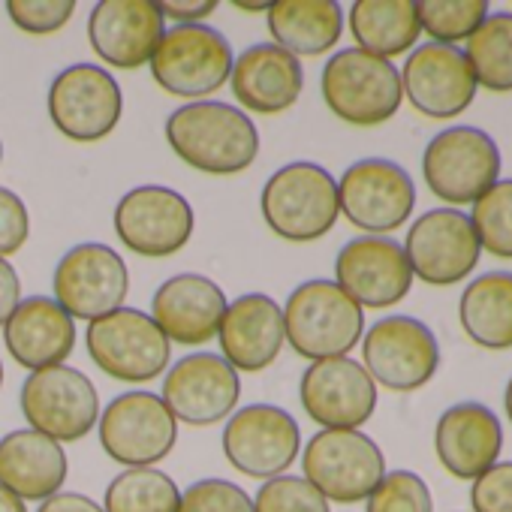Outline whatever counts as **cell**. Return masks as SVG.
I'll return each instance as SVG.
<instances>
[{"instance_id":"1","label":"cell","mask_w":512,"mask_h":512,"mask_svg":"<svg viewBox=\"0 0 512 512\" xmlns=\"http://www.w3.org/2000/svg\"><path fill=\"white\" fill-rule=\"evenodd\" d=\"M166 142L181 163L205 175H238L260 154L247 112L217 100H196L166 118Z\"/></svg>"},{"instance_id":"2","label":"cell","mask_w":512,"mask_h":512,"mask_svg":"<svg viewBox=\"0 0 512 512\" xmlns=\"http://www.w3.org/2000/svg\"><path fill=\"white\" fill-rule=\"evenodd\" d=\"M260 211L278 238L293 244L317 241L332 232L341 217L338 181L311 160H293L266 181Z\"/></svg>"},{"instance_id":"3","label":"cell","mask_w":512,"mask_h":512,"mask_svg":"<svg viewBox=\"0 0 512 512\" xmlns=\"http://www.w3.org/2000/svg\"><path fill=\"white\" fill-rule=\"evenodd\" d=\"M281 311L293 353L311 362L347 356L365 335V311L326 278L299 284Z\"/></svg>"},{"instance_id":"4","label":"cell","mask_w":512,"mask_h":512,"mask_svg":"<svg viewBox=\"0 0 512 512\" xmlns=\"http://www.w3.org/2000/svg\"><path fill=\"white\" fill-rule=\"evenodd\" d=\"M320 91L335 118L350 127H380L401 109V70L362 49L335 52L320 76Z\"/></svg>"},{"instance_id":"5","label":"cell","mask_w":512,"mask_h":512,"mask_svg":"<svg viewBox=\"0 0 512 512\" xmlns=\"http://www.w3.org/2000/svg\"><path fill=\"white\" fill-rule=\"evenodd\" d=\"M500 166L497 142L470 124L440 130L422 154V178L446 205H473L500 181Z\"/></svg>"},{"instance_id":"6","label":"cell","mask_w":512,"mask_h":512,"mask_svg":"<svg viewBox=\"0 0 512 512\" xmlns=\"http://www.w3.org/2000/svg\"><path fill=\"white\" fill-rule=\"evenodd\" d=\"M232 64V46L220 31L208 25H178L163 34L148 67L166 94L196 103L229 82Z\"/></svg>"},{"instance_id":"7","label":"cell","mask_w":512,"mask_h":512,"mask_svg":"<svg viewBox=\"0 0 512 512\" xmlns=\"http://www.w3.org/2000/svg\"><path fill=\"white\" fill-rule=\"evenodd\" d=\"M85 347L91 362L121 383H148L160 377L172 356V344L151 314L127 305L88 323Z\"/></svg>"},{"instance_id":"8","label":"cell","mask_w":512,"mask_h":512,"mask_svg":"<svg viewBox=\"0 0 512 512\" xmlns=\"http://www.w3.org/2000/svg\"><path fill=\"white\" fill-rule=\"evenodd\" d=\"M302 473L329 503H359L386 476V455L365 431H317L302 449Z\"/></svg>"},{"instance_id":"9","label":"cell","mask_w":512,"mask_h":512,"mask_svg":"<svg viewBox=\"0 0 512 512\" xmlns=\"http://www.w3.org/2000/svg\"><path fill=\"white\" fill-rule=\"evenodd\" d=\"M52 293L73 320L94 323L124 308L130 293V269L115 247L103 241H85L70 247L58 260Z\"/></svg>"},{"instance_id":"10","label":"cell","mask_w":512,"mask_h":512,"mask_svg":"<svg viewBox=\"0 0 512 512\" xmlns=\"http://www.w3.org/2000/svg\"><path fill=\"white\" fill-rule=\"evenodd\" d=\"M226 461L250 479L284 476L302 455V431L278 404H244L223 425Z\"/></svg>"},{"instance_id":"11","label":"cell","mask_w":512,"mask_h":512,"mask_svg":"<svg viewBox=\"0 0 512 512\" xmlns=\"http://www.w3.org/2000/svg\"><path fill=\"white\" fill-rule=\"evenodd\" d=\"M100 446L121 467H154L178 443V419L154 392L115 395L100 413Z\"/></svg>"},{"instance_id":"12","label":"cell","mask_w":512,"mask_h":512,"mask_svg":"<svg viewBox=\"0 0 512 512\" xmlns=\"http://www.w3.org/2000/svg\"><path fill=\"white\" fill-rule=\"evenodd\" d=\"M338 205L365 235H386L410 220L416 208V184L401 163L365 157L344 169L338 181Z\"/></svg>"},{"instance_id":"13","label":"cell","mask_w":512,"mask_h":512,"mask_svg":"<svg viewBox=\"0 0 512 512\" xmlns=\"http://www.w3.org/2000/svg\"><path fill=\"white\" fill-rule=\"evenodd\" d=\"M362 368L392 392H416L440 368L437 335L416 317H383L362 335Z\"/></svg>"},{"instance_id":"14","label":"cell","mask_w":512,"mask_h":512,"mask_svg":"<svg viewBox=\"0 0 512 512\" xmlns=\"http://www.w3.org/2000/svg\"><path fill=\"white\" fill-rule=\"evenodd\" d=\"M112 223L130 253L166 260L187 247L196 214L178 190L163 184H139L118 199Z\"/></svg>"},{"instance_id":"15","label":"cell","mask_w":512,"mask_h":512,"mask_svg":"<svg viewBox=\"0 0 512 512\" xmlns=\"http://www.w3.org/2000/svg\"><path fill=\"white\" fill-rule=\"evenodd\" d=\"M49 118L70 142L106 139L124 112V94L115 76L97 64H73L49 85Z\"/></svg>"},{"instance_id":"16","label":"cell","mask_w":512,"mask_h":512,"mask_svg":"<svg viewBox=\"0 0 512 512\" xmlns=\"http://www.w3.org/2000/svg\"><path fill=\"white\" fill-rule=\"evenodd\" d=\"M22 413L28 425L52 440L76 443L100 422V395L94 383L70 365L34 371L22 386Z\"/></svg>"},{"instance_id":"17","label":"cell","mask_w":512,"mask_h":512,"mask_svg":"<svg viewBox=\"0 0 512 512\" xmlns=\"http://www.w3.org/2000/svg\"><path fill=\"white\" fill-rule=\"evenodd\" d=\"M404 253L413 278L425 281L428 287H452L473 275L482 247L464 211L431 208L413 220Z\"/></svg>"},{"instance_id":"18","label":"cell","mask_w":512,"mask_h":512,"mask_svg":"<svg viewBox=\"0 0 512 512\" xmlns=\"http://www.w3.org/2000/svg\"><path fill=\"white\" fill-rule=\"evenodd\" d=\"M335 284L365 311H383L407 299L413 272L404 244L392 235H356L335 260Z\"/></svg>"},{"instance_id":"19","label":"cell","mask_w":512,"mask_h":512,"mask_svg":"<svg viewBox=\"0 0 512 512\" xmlns=\"http://www.w3.org/2000/svg\"><path fill=\"white\" fill-rule=\"evenodd\" d=\"M160 398L178 422L208 428L235 413L241 377L217 353H190L166 371Z\"/></svg>"},{"instance_id":"20","label":"cell","mask_w":512,"mask_h":512,"mask_svg":"<svg viewBox=\"0 0 512 512\" xmlns=\"http://www.w3.org/2000/svg\"><path fill=\"white\" fill-rule=\"evenodd\" d=\"M299 398L323 431H359L377 410V383L362 362L338 356L305 368Z\"/></svg>"},{"instance_id":"21","label":"cell","mask_w":512,"mask_h":512,"mask_svg":"<svg viewBox=\"0 0 512 512\" xmlns=\"http://www.w3.org/2000/svg\"><path fill=\"white\" fill-rule=\"evenodd\" d=\"M401 91L419 115L449 121L473 106L479 85L464 49L422 43L404 61Z\"/></svg>"},{"instance_id":"22","label":"cell","mask_w":512,"mask_h":512,"mask_svg":"<svg viewBox=\"0 0 512 512\" xmlns=\"http://www.w3.org/2000/svg\"><path fill=\"white\" fill-rule=\"evenodd\" d=\"M163 34L166 19L154 0H100L88 19L94 55L118 70H139L151 64Z\"/></svg>"},{"instance_id":"23","label":"cell","mask_w":512,"mask_h":512,"mask_svg":"<svg viewBox=\"0 0 512 512\" xmlns=\"http://www.w3.org/2000/svg\"><path fill=\"white\" fill-rule=\"evenodd\" d=\"M217 338L220 359H226L238 374H260L278 362L287 344L284 311L266 293H244L226 305Z\"/></svg>"},{"instance_id":"24","label":"cell","mask_w":512,"mask_h":512,"mask_svg":"<svg viewBox=\"0 0 512 512\" xmlns=\"http://www.w3.org/2000/svg\"><path fill=\"white\" fill-rule=\"evenodd\" d=\"M503 449V425L482 401H458L446 407L434 428V452L446 473L473 482L497 464Z\"/></svg>"},{"instance_id":"25","label":"cell","mask_w":512,"mask_h":512,"mask_svg":"<svg viewBox=\"0 0 512 512\" xmlns=\"http://www.w3.org/2000/svg\"><path fill=\"white\" fill-rule=\"evenodd\" d=\"M226 305V293L211 278L184 272L160 284L151 299V320L169 344L202 347L217 338Z\"/></svg>"},{"instance_id":"26","label":"cell","mask_w":512,"mask_h":512,"mask_svg":"<svg viewBox=\"0 0 512 512\" xmlns=\"http://www.w3.org/2000/svg\"><path fill=\"white\" fill-rule=\"evenodd\" d=\"M229 85L241 103V112L281 115L299 103L305 70L299 58L278 49L275 43H256L235 58Z\"/></svg>"},{"instance_id":"27","label":"cell","mask_w":512,"mask_h":512,"mask_svg":"<svg viewBox=\"0 0 512 512\" xmlns=\"http://www.w3.org/2000/svg\"><path fill=\"white\" fill-rule=\"evenodd\" d=\"M4 344L31 374L55 368L76 350V320L52 296H31L19 302L4 326Z\"/></svg>"},{"instance_id":"28","label":"cell","mask_w":512,"mask_h":512,"mask_svg":"<svg viewBox=\"0 0 512 512\" xmlns=\"http://www.w3.org/2000/svg\"><path fill=\"white\" fill-rule=\"evenodd\" d=\"M67 452L58 440L19 428L0 440V485L10 488L25 503L49 500L67 482Z\"/></svg>"},{"instance_id":"29","label":"cell","mask_w":512,"mask_h":512,"mask_svg":"<svg viewBox=\"0 0 512 512\" xmlns=\"http://www.w3.org/2000/svg\"><path fill=\"white\" fill-rule=\"evenodd\" d=\"M266 22L275 46L293 58L326 55L344 34V10L335 0H278L269 4Z\"/></svg>"},{"instance_id":"30","label":"cell","mask_w":512,"mask_h":512,"mask_svg":"<svg viewBox=\"0 0 512 512\" xmlns=\"http://www.w3.org/2000/svg\"><path fill=\"white\" fill-rule=\"evenodd\" d=\"M464 335L482 350H512V272H485L473 278L458 299Z\"/></svg>"},{"instance_id":"31","label":"cell","mask_w":512,"mask_h":512,"mask_svg":"<svg viewBox=\"0 0 512 512\" xmlns=\"http://www.w3.org/2000/svg\"><path fill=\"white\" fill-rule=\"evenodd\" d=\"M350 34L356 49L377 58H398L413 52L422 28L413 0H356L350 7Z\"/></svg>"},{"instance_id":"32","label":"cell","mask_w":512,"mask_h":512,"mask_svg":"<svg viewBox=\"0 0 512 512\" xmlns=\"http://www.w3.org/2000/svg\"><path fill=\"white\" fill-rule=\"evenodd\" d=\"M467 64L476 85L494 94L512 91V13H488V19L467 40Z\"/></svg>"},{"instance_id":"33","label":"cell","mask_w":512,"mask_h":512,"mask_svg":"<svg viewBox=\"0 0 512 512\" xmlns=\"http://www.w3.org/2000/svg\"><path fill=\"white\" fill-rule=\"evenodd\" d=\"M181 488L157 467H124L103 494L106 512H178Z\"/></svg>"},{"instance_id":"34","label":"cell","mask_w":512,"mask_h":512,"mask_svg":"<svg viewBox=\"0 0 512 512\" xmlns=\"http://www.w3.org/2000/svg\"><path fill=\"white\" fill-rule=\"evenodd\" d=\"M488 13L485 0H422L416 4L419 28L440 46H458L461 40L467 43Z\"/></svg>"},{"instance_id":"35","label":"cell","mask_w":512,"mask_h":512,"mask_svg":"<svg viewBox=\"0 0 512 512\" xmlns=\"http://www.w3.org/2000/svg\"><path fill=\"white\" fill-rule=\"evenodd\" d=\"M467 217L482 250L500 260H512V178H500L488 193H482Z\"/></svg>"},{"instance_id":"36","label":"cell","mask_w":512,"mask_h":512,"mask_svg":"<svg viewBox=\"0 0 512 512\" xmlns=\"http://www.w3.org/2000/svg\"><path fill=\"white\" fill-rule=\"evenodd\" d=\"M365 512H434V497L419 473L386 470L380 485L368 494Z\"/></svg>"},{"instance_id":"37","label":"cell","mask_w":512,"mask_h":512,"mask_svg":"<svg viewBox=\"0 0 512 512\" xmlns=\"http://www.w3.org/2000/svg\"><path fill=\"white\" fill-rule=\"evenodd\" d=\"M253 512H332L329 500L305 476H275L253 494Z\"/></svg>"},{"instance_id":"38","label":"cell","mask_w":512,"mask_h":512,"mask_svg":"<svg viewBox=\"0 0 512 512\" xmlns=\"http://www.w3.org/2000/svg\"><path fill=\"white\" fill-rule=\"evenodd\" d=\"M178 512H253V497L229 479H199L181 491Z\"/></svg>"},{"instance_id":"39","label":"cell","mask_w":512,"mask_h":512,"mask_svg":"<svg viewBox=\"0 0 512 512\" xmlns=\"http://www.w3.org/2000/svg\"><path fill=\"white\" fill-rule=\"evenodd\" d=\"M76 13L73 0H7L10 22L34 37L58 34Z\"/></svg>"},{"instance_id":"40","label":"cell","mask_w":512,"mask_h":512,"mask_svg":"<svg viewBox=\"0 0 512 512\" xmlns=\"http://www.w3.org/2000/svg\"><path fill=\"white\" fill-rule=\"evenodd\" d=\"M473 512H512V461H497L470 485Z\"/></svg>"},{"instance_id":"41","label":"cell","mask_w":512,"mask_h":512,"mask_svg":"<svg viewBox=\"0 0 512 512\" xmlns=\"http://www.w3.org/2000/svg\"><path fill=\"white\" fill-rule=\"evenodd\" d=\"M31 238V211L25 199L0 187V260L19 253Z\"/></svg>"},{"instance_id":"42","label":"cell","mask_w":512,"mask_h":512,"mask_svg":"<svg viewBox=\"0 0 512 512\" xmlns=\"http://www.w3.org/2000/svg\"><path fill=\"white\" fill-rule=\"evenodd\" d=\"M217 10V0H166L160 4L163 19H172L178 25H202Z\"/></svg>"},{"instance_id":"43","label":"cell","mask_w":512,"mask_h":512,"mask_svg":"<svg viewBox=\"0 0 512 512\" xmlns=\"http://www.w3.org/2000/svg\"><path fill=\"white\" fill-rule=\"evenodd\" d=\"M22 302V281L10 260H0V329L13 317V311Z\"/></svg>"},{"instance_id":"44","label":"cell","mask_w":512,"mask_h":512,"mask_svg":"<svg viewBox=\"0 0 512 512\" xmlns=\"http://www.w3.org/2000/svg\"><path fill=\"white\" fill-rule=\"evenodd\" d=\"M37 512H106V509H103V503H97V500L88 497V494H79V491H58V494H52L49 500H43Z\"/></svg>"},{"instance_id":"45","label":"cell","mask_w":512,"mask_h":512,"mask_svg":"<svg viewBox=\"0 0 512 512\" xmlns=\"http://www.w3.org/2000/svg\"><path fill=\"white\" fill-rule=\"evenodd\" d=\"M0 512H28V503L22 497H16L10 488L0 485Z\"/></svg>"},{"instance_id":"46","label":"cell","mask_w":512,"mask_h":512,"mask_svg":"<svg viewBox=\"0 0 512 512\" xmlns=\"http://www.w3.org/2000/svg\"><path fill=\"white\" fill-rule=\"evenodd\" d=\"M232 7L241 13H269V4H247V0H232Z\"/></svg>"},{"instance_id":"47","label":"cell","mask_w":512,"mask_h":512,"mask_svg":"<svg viewBox=\"0 0 512 512\" xmlns=\"http://www.w3.org/2000/svg\"><path fill=\"white\" fill-rule=\"evenodd\" d=\"M503 407H506V416H509V422H512V377H509L506 392H503Z\"/></svg>"},{"instance_id":"48","label":"cell","mask_w":512,"mask_h":512,"mask_svg":"<svg viewBox=\"0 0 512 512\" xmlns=\"http://www.w3.org/2000/svg\"><path fill=\"white\" fill-rule=\"evenodd\" d=\"M0 386H4V362H0Z\"/></svg>"},{"instance_id":"49","label":"cell","mask_w":512,"mask_h":512,"mask_svg":"<svg viewBox=\"0 0 512 512\" xmlns=\"http://www.w3.org/2000/svg\"><path fill=\"white\" fill-rule=\"evenodd\" d=\"M0 160H4V142H0Z\"/></svg>"}]
</instances>
